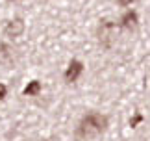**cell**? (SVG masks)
Instances as JSON below:
<instances>
[{
	"mask_svg": "<svg viewBox=\"0 0 150 141\" xmlns=\"http://www.w3.org/2000/svg\"><path fill=\"white\" fill-rule=\"evenodd\" d=\"M6 93H8L6 85H4V84H0V98H4V97H6Z\"/></svg>",
	"mask_w": 150,
	"mask_h": 141,
	"instance_id": "7",
	"label": "cell"
},
{
	"mask_svg": "<svg viewBox=\"0 0 150 141\" xmlns=\"http://www.w3.org/2000/svg\"><path fill=\"white\" fill-rule=\"evenodd\" d=\"M141 119H143L141 115H135V117H134V121H132V126H135V125H137V122H139Z\"/></svg>",
	"mask_w": 150,
	"mask_h": 141,
	"instance_id": "8",
	"label": "cell"
},
{
	"mask_svg": "<svg viewBox=\"0 0 150 141\" xmlns=\"http://www.w3.org/2000/svg\"><path fill=\"white\" fill-rule=\"evenodd\" d=\"M135 22H137V13H135V11H128V13L122 17V26L124 28L135 26Z\"/></svg>",
	"mask_w": 150,
	"mask_h": 141,
	"instance_id": "5",
	"label": "cell"
},
{
	"mask_svg": "<svg viewBox=\"0 0 150 141\" xmlns=\"http://www.w3.org/2000/svg\"><path fill=\"white\" fill-rule=\"evenodd\" d=\"M132 2H134V0H119L120 6H128V4H132Z\"/></svg>",
	"mask_w": 150,
	"mask_h": 141,
	"instance_id": "9",
	"label": "cell"
},
{
	"mask_svg": "<svg viewBox=\"0 0 150 141\" xmlns=\"http://www.w3.org/2000/svg\"><path fill=\"white\" fill-rule=\"evenodd\" d=\"M13 61V50L6 43H0V65H11Z\"/></svg>",
	"mask_w": 150,
	"mask_h": 141,
	"instance_id": "4",
	"label": "cell"
},
{
	"mask_svg": "<svg viewBox=\"0 0 150 141\" xmlns=\"http://www.w3.org/2000/svg\"><path fill=\"white\" fill-rule=\"evenodd\" d=\"M39 91H41V84H39L37 80L30 82V84L24 87V95H37Z\"/></svg>",
	"mask_w": 150,
	"mask_h": 141,
	"instance_id": "6",
	"label": "cell"
},
{
	"mask_svg": "<svg viewBox=\"0 0 150 141\" xmlns=\"http://www.w3.org/2000/svg\"><path fill=\"white\" fill-rule=\"evenodd\" d=\"M82 70H83L82 61L72 60V61H71V65H69V69H67V73H65V80H67V82H74L80 74H82Z\"/></svg>",
	"mask_w": 150,
	"mask_h": 141,
	"instance_id": "3",
	"label": "cell"
},
{
	"mask_svg": "<svg viewBox=\"0 0 150 141\" xmlns=\"http://www.w3.org/2000/svg\"><path fill=\"white\" fill-rule=\"evenodd\" d=\"M106 126H108V119H106V117L100 115V113H96V111H91V113H87L82 119L76 136L80 139H89L93 136H98L102 130H106Z\"/></svg>",
	"mask_w": 150,
	"mask_h": 141,
	"instance_id": "1",
	"label": "cell"
},
{
	"mask_svg": "<svg viewBox=\"0 0 150 141\" xmlns=\"http://www.w3.org/2000/svg\"><path fill=\"white\" fill-rule=\"evenodd\" d=\"M24 32V22L21 19H15V21H9L8 26H6L4 33L8 35V37H19V35Z\"/></svg>",
	"mask_w": 150,
	"mask_h": 141,
	"instance_id": "2",
	"label": "cell"
}]
</instances>
